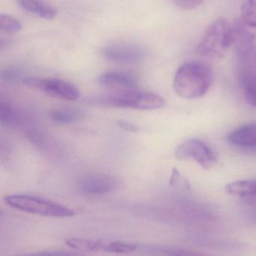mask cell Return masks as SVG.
Segmentation results:
<instances>
[{
	"mask_svg": "<svg viewBox=\"0 0 256 256\" xmlns=\"http://www.w3.org/2000/svg\"><path fill=\"white\" fill-rule=\"evenodd\" d=\"M212 80L214 73L206 64L200 62H185L175 73L174 90L181 98L194 100L206 94Z\"/></svg>",
	"mask_w": 256,
	"mask_h": 256,
	"instance_id": "cell-1",
	"label": "cell"
},
{
	"mask_svg": "<svg viewBox=\"0 0 256 256\" xmlns=\"http://www.w3.org/2000/svg\"><path fill=\"white\" fill-rule=\"evenodd\" d=\"M96 104L118 108L152 110L166 106L164 98L157 94L136 88L119 90L102 94L94 100Z\"/></svg>",
	"mask_w": 256,
	"mask_h": 256,
	"instance_id": "cell-2",
	"label": "cell"
},
{
	"mask_svg": "<svg viewBox=\"0 0 256 256\" xmlns=\"http://www.w3.org/2000/svg\"><path fill=\"white\" fill-rule=\"evenodd\" d=\"M230 48L232 24L226 19L218 18L205 31L196 48V53L205 59L218 60L226 56Z\"/></svg>",
	"mask_w": 256,
	"mask_h": 256,
	"instance_id": "cell-3",
	"label": "cell"
},
{
	"mask_svg": "<svg viewBox=\"0 0 256 256\" xmlns=\"http://www.w3.org/2000/svg\"><path fill=\"white\" fill-rule=\"evenodd\" d=\"M7 206L34 215L53 218H68L74 215V210L65 205L38 196L30 194H8L4 197Z\"/></svg>",
	"mask_w": 256,
	"mask_h": 256,
	"instance_id": "cell-4",
	"label": "cell"
},
{
	"mask_svg": "<svg viewBox=\"0 0 256 256\" xmlns=\"http://www.w3.org/2000/svg\"><path fill=\"white\" fill-rule=\"evenodd\" d=\"M23 84L31 89L65 101H76L80 96L78 89L73 84L62 79L28 77L23 79Z\"/></svg>",
	"mask_w": 256,
	"mask_h": 256,
	"instance_id": "cell-5",
	"label": "cell"
},
{
	"mask_svg": "<svg viewBox=\"0 0 256 256\" xmlns=\"http://www.w3.org/2000/svg\"><path fill=\"white\" fill-rule=\"evenodd\" d=\"M175 157L179 160H193L204 168H209L217 161L214 151L204 142L197 139L181 144L175 151Z\"/></svg>",
	"mask_w": 256,
	"mask_h": 256,
	"instance_id": "cell-6",
	"label": "cell"
},
{
	"mask_svg": "<svg viewBox=\"0 0 256 256\" xmlns=\"http://www.w3.org/2000/svg\"><path fill=\"white\" fill-rule=\"evenodd\" d=\"M118 182L114 176L103 173H89L83 175L77 184L80 194L86 196H100L114 191Z\"/></svg>",
	"mask_w": 256,
	"mask_h": 256,
	"instance_id": "cell-7",
	"label": "cell"
},
{
	"mask_svg": "<svg viewBox=\"0 0 256 256\" xmlns=\"http://www.w3.org/2000/svg\"><path fill=\"white\" fill-rule=\"evenodd\" d=\"M103 56L112 61L122 64H136L144 60V50L134 44H113L103 50Z\"/></svg>",
	"mask_w": 256,
	"mask_h": 256,
	"instance_id": "cell-8",
	"label": "cell"
},
{
	"mask_svg": "<svg viewBox=\"0 0 256 256\" xmlns=\"http://www.w3.org/2000/svg\"><path fill=\"white\" fill-rule=\"evenodd\" d=\"M242 19H236L232 24V48L236 58L256 48V35Z\"/></svg>",
	"mask_w": 256,
	"mask_h": 256,
	"instance_id": "cell-9",
	"label": "cell"
},
{
	"mask_svg": "<svg viewBox=\"0 0 256 256\" xmlns=\"http://www.w3.org/2000/svg\"><path fill=\"white\" fill-rule=\"evenodd\" d=\"M98 84L106 88H120L122 89L136 88L138 84V78L130 73L122 72H108L101 74Z\"/></svg>",
	"mask_w": 256,
	"mask_h": 256,
	"instance_id": "cell-10",
	"label": "cell"
},
{
	"mask_svg": "<svg viewBox=\"0 0 256 256\" xmlns=\"http://www.w3.org/2000/svg\"><path fill=\"white\" fill-rule=\"evenodd\" d=\"M232 144L242 148H256V122L235 128L228 136Z\"/></svg>",
	"mask_w": 256,
	"mask_h": 256,
	"instance_id": "cell-11",
	"label": "cell"
},
{
	"mask_svg": "<svg viewBox=\"0 0 256 256\" xmlns=\"http://www.w3.org/2000/svg\"><path fill=\"white\" fill-rule=\"evenodd\" d=\"M19 6L29 13L38 16L46 20H52L56 18L58 11L54 7L42 0H17Z\"/></svg>",
	"mask_w": 256,
	"mask_h": 256,
	"instance_id": "cell-12",
	"label": "cell"
},
{
	"mask_svg": "<svg viewBox=\"0 0 256 256\" xmlns=\"http://www.w3.org/2000/svg\"><path fill=\"white\" fill-rule=\"evenodd\" d=\"M226 192L242 199L256 196V180H244L230 182L226 186Z\"/></svg>",
	"mask_w": 256,
	"mask_h": 256,
	"instance_id": "cell-13",
	"label": "cell"
},
{
	"mask_svg": "<svg viewBox=\"0 0 256 256\" xmlns=\"http://www.w3.org/2000/svg\"><path fill=\"white\" fill-rule=\"evenodd\" d=\"M66 244L72 250L82 252H104V241L86 238H70Z\"/></svg>",
	"mask_w": 256,
	"mask_h": 256,
	"instance_id": "cell-14",
	"label": "cell"
},
{
	"mask_svg": "<svg viewBox=\"0 0 256 256\" xmlns=\"http://www.w3.org/2000/svg\"><path fill=\"white\" fill-rule=\"evenodd\" d=\"M238 78L246 100L248 104L256 108V76L250 74Z\"/></svg>",
	"mask_w": 256,
	"mask_h": 256,
	"instance_id": "cell-15",
	"label": "cell"
},
{
	"mask_svg": "<svg viewBox=\"0 0 256 256\" xmlns=\"http://www.w3.org/2000/svg\"><path fill=\"white\" fill-rule=\"evenodd\" d=\"M80 112L68 108L56 109L50 114L52 120L62 125L74 124L80 119Z\"/></svg>",
	"mask_w": 256,
	"mask_h": 256,
	"instance_id": "cell-16",
	"label": "cell"
},
{
	"mask_svg": "<svg viewBox=\"0 0 256 256\" xmlns=\"http://www.w3.org/2000/svg\"><path fill=\"white\" fill-rule=\"evenodd\" d=\"M138 248V245L133 242L120 240L108 241V242L104 241V252H108L126 254V253L133 252Z\"/></svg>",
	"mask_w": 256,
	"mask_h": 256,
	"instance_id": "cell-17",
	"label": "cell"
},
{
	"mask_svg": "<svg viewBox=\"0 0 256 256\" xmlns=\"http://www.w3.org/2000/svg\"><path fill=\"white\" fill-rule=\"evenodd\" d=\"M18 121V114L8 102H0V122L2 125L12 126Z\"/></svg>",
	"mask_w": 256,
	"mask_h": 256,
	"instance_id": "cell-18",
	"label": "cell"
},
{
	"mask_svg": "<svg viewBox=\"0 0 256 256\" xmlns=\"http://www.w3.org/2000/svg\"><path fill=\"white\" fill-rule=\"evenodd\" d=\"M241 19L250 28H256V0H246L244 2Z\"/></svg>",
	"mask_w": 256,
	"mask_h": 256,
	"instance_id": "cell-19",
	"label": "cell"
},
{
	"mask_svg": "<svg viewBox=\"0 0 256 256\" xmlns=\"http://www.w3.org/2000/svg\"><path fill=\"white\" fill-rule=\"evenodd\" d=\"M0 29L6 34H17L22 30V24L12 16L2 14L0 16Z\"/></svg>",
	"mask_w": 256,
	"mask_h": 256,
	"instance_id": "cell-20",
	"label": "cell"
},
{
	"mask_svg": "<svg viewBox=\"0 0 256 256\" xmlns=\"http://www.w3.org/2000/svg\"><path fill=\"white\" fill-rule=\"evenodd\" d=\"M20 73L18 70L14 68H6L1 73V79L8 83H13L20 78Z\"/></svg>",
	"mask_w": 256,
	"mask_h": 256,
	"instance_id": "cell-21",
	"label": "cell"
},
{
	"mask_svg": "<svg viewBox=\"0 0 256 256\" xmlns=\"http://www.w3.org/2000/svg\"><path fill=\"white\" fill-rule=\"evenodd\" d=\"M203 0H174L175 5L181 10H191L199 6Z\"/></svg>",
	"mask_w": 256,
	"mask_h": 256,
	"instance_id": "cell-22",
	"label": "cell"
},
{
	"mask_svg": "<svg viewBox=\"0 0 256 256\" xmlns=\"http://www.w3.org/2000/svg\"><path fill=\"white\" fill-rule=\"evenodd\" d=\"M116 124L122 130H125V131L130 132H138V128L136 125L131 124V122H127V121L118 120Z\"/></svg>",
	"mask_w": 256,
	"mask_h": 256,
	"instance_id": "cell-23",
	"label": "cell"
},
{
	"mask_svg": "<svg viewBox=\"0 0 256 256\" xmlns=\"http://www.w3.org/2000/svg\"><path fill=\"white\" fill-rule=\"evenodd\" d=\"M242 200H244L246 204L256 208V196H252V197L242 199Z\"/></svg>",
	"mask_w": 256,
	"mask_h": 256,
	"instance_id": "cell-24",
	"label": "cell"
}]
</instances>
